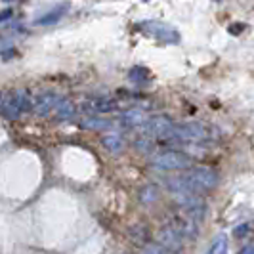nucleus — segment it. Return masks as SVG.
<instances>
[{"label": "nucleus", "mask_w": 254, "mask_h": 254, "mask_svg": "<svg viewBox=\"0 0 254 254\" xmlns=\"http://www.w3.org/2000/svg\"><path fill=\"white\" fill-rule=\"evenodd\" d=\"M170 188L178 191L182 195H203L214 190L218 184V172L210 166H195V168H188V172L184 176L170 180L168 182Z\"/></svg>", "instance_id": "obj_1"}, {"label": "nucleus", "mask_w": 254, "mask_h": 254, "mask_svg": "<svg viewBox=\"0 0 254 254\" xmlns=\"http://www.w3.org/2000/svg\"><path fill=\"white\" fill-rule=\"evenodd\" d=\"M216 136V132L208 125L204 123H180V125H172L170 132L166 134L163 140L168 141H191V143H197V141H208Z\"/></svg>", "instance_id": "obj_2"}, {"label": "nucleus", "mask_w": 254, "mask_h": 254, "mask_svg": "<svg viewBox=\"0 0 254 254\" xmlns=\"http://www.w3.org/2000/svg\"><path fill=\"white\" fill-rule=\"evenodd\" d=\"M31 107V100L25 90H13L2 100V115L6 119H19Z\"/></svg>", "instance_id": "obj_3"}, {"label": "nucleus", "mask_w": 254, "mask_h": 254, "mask_svg": "<svg viewBox=\"0 0 254 254\" xmlns=\"http://www.w3.org/2000/svg\"><path fill=\"white\" fill-rule=\"evenodd\" d=\"M153 166L159 170H188L191 168V157L182 151H165L153 157Z\"/></svg>", "instance_id": "obj_4"}, {"label": "nucleus", "mask_w": 254, "mask_h": 254, "mask_svg": "<svg viewBox=\"0 0 254 254\" xmlns=\"http://www.w3.org/2000/svg\"><path fill=\"white\" fill-rule=\"evenodd\" d=\"M138 27H140L147 37L157 38L161 42H168V44L180 42V33L174 27L166 25V23H161V21H145V23H140Z\"/></svg>", "instance_id": "obj_5"}, {"label": "nucleus", "mask_w": 254, "mask_h": 254, "mask_svg": "<svg viewBox=\"0 0 254 254\" xmlns=\"http://www.w3.org/2000/svg\"><path fill=\"white\" fill-rule=\"evenodd\" d=\"M172 125L174 123L168 117H165V115H155V117H149V119H145L141 123L140 130L147 138H159V140H163L166 134L170 132Z\"/></svg>", "instance_id": "obj_6"}, {"label": "nucleus", "mask_w": 254, "mask_h": 254, "mask_svg": "<svg viewBox=\"0 0 254 254\" xmlns=\"http://www.w3.org/2000/svg\"><path fill=\"white\" fill-rule=\"evenodd\" d=\"M82 111H86L90 115H103V113H111L117 109V102L111 98H90L86 102H82Z\"/></svg>", "instance_id": "obj_7"}, {"label": "nucleus", "mask_w": 254, "mask_h": 254, "mask_svg": "<svg viewBox=\"0 0 254 254\" xmlns=\"http://www.w3.org/2000/svg\"><path fill=\"white\" fill-rule=\"evenodd\" d=\"M58 103H60V96L56 92H44V94L37 96V100H35V113L46 117L56 109Z\"/></svg>", "instance_id": "obj_8"}, {"label": "nucleus", "mask_w": 254, "mask_h": 254, "mask_svg": "<svg viewBox=\"0 0 254 254\" xmlns=\"http://www.w3.org/2000/svg\"><path fill=\"white\" fill-rule=\"evenodd\" d=\"M69 12V4L64 2V4H58V6H54L52 10L48 12H44L42 15H38L37 17V25H54V23H58L60 19H64V15Z\"/></svg>", "instance_id": "obj_9"}, {"label": "nucleus", "mask_w": 254, "mask_h": 254, "mask_svg": "<svg viewBox=\"0 0 254 254\" xmlns=\"http://www.w3.org/2000/svg\"><path fill=\"white\" fill-rule=\"evenodd\" d=\"M145 121V115L140 109H130V111H125L123 117H121V125L125 128H136L141 127V123Z\"/></svg>", "instance_id": "obj_10"}, {"label": "nucleus", "mask_w": 254, "mask_h": 254, "mask_svg": "<svg viewBox=\"0 0 254 254\" xmlns=\"http://www.w3.org/2000/svg\"><path fill=\"white\" fill-rule=\"evenodd\" d=\"M54 111H56V119H58V121H69V119L75 117L76 107L71 100H60V103L56 105Z\"/></svg>", "instance_id": "obj_11"}, {"label": "nucleus", "mask_w": 254, "mask_h": 254, "mask_svg": "<svg viewBox=\"0 0 254 254\" xmlns=\"http://www.w3.org/2000/svg\"><path fill=\"white\" fill-rule=\"evenodd\" d=\"M228 253V237L226 235H216V239L210 243L208 251L204 254H226Z\"/></svg>", "instance_id": "obj_12"}, {"label": "nucleus", "mask_w": 254, "mask_h": 254, "mask_svg": "<svg viewBox=\"0 0 254 254\" xmlns=\"http://www.w3.org/2000/svg\"><path fill=\"white\" fill-rule=\"evenodd\" d=\"M128 78H130L132 82H145V80L149 78V71H147L145 67H141V65H136V67H132V69L128 71Z\"/></svg>", "instance_id": "obj_13"}, {"label": "nucleus", "mask_w": 254, "mask_h": 254, "mask_svg": "<svg viewBox=\"0 0 254 254\" xmlns=\"http://www.w3.org/2000/svg\"><path fill=\"white\" fill-rule=\"evenodd\" d=\"M102 141L105 149H109V151H121L123 149V138L119 134H107Z\"/></svg>", "instance_id": "obj_14"}, {"label": "nucleus", "mask_w": 254, "mask_h": 254, "mask_svg": "<svg viewBox=\"0 0 254 254\" xmlns=\"http://www.w3.org/2000/svg\"><path fill=\"white\" fill-rule=\"evenodd\" d=\"M82 127H84V128H92V130H100V128L111 127V123H109V121H105V119L88 117V119H84V121H82Z\"/></svg>", "instance_id": "obj_15"}, {"label": "nucleus", "mask_w": 254, "mask_h": 254, "mask_svg": "<svg viewBox=\"0 0 254 254\" xmlns=\"http://www.w3.org/2000/svg\"><path fill=\"white\" fill-rule=\"evenodd\" d=\"M239 254H254V243L253 245H247V247H243L241 253Z\"/></svg>", "instance_id": "obj_16"}, {"label": "nucleus", "mask_w": 254, "mask_h": 254, "mask_svg": "<svg viewBox=\"0 0 254 254\" xmlns=\"http://www.w3.org/2000/svg\"><path fill=\"white\" fill-rule=\"evenodd\" d=\"M6 17H12V10H4V12H0V21H6Z\"/></svg>", "instance_id": "obj_17"}, {"label": "nucleus", "mask_w": 254, "mask_h": 254, "mask_svg": "<svg viewBox=\"0 0 254 254\" xmlns=\"http://www.w3.org/2000/svg\"><path fill=\"white\" fill-rule=\"evenodd\" d=\"M145 254H163L161 251H157V249H151V251H147Z\"/></svg>", "instance_id": "obj_18"}, {"label": "nucleus", "mask_w": 254, "mask_h": 254, "mask_svg": "<svg viewBox=\"0 0 254 254\" xmlns=\"http://www.w3.org/2000/svg\"><path fill=\"white\" fill-rule=\"evenodd\" d=\"M4 2H12V0H4Z\"/></svg>", "instance_id": "obj_19"}]
</instances>
